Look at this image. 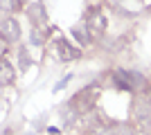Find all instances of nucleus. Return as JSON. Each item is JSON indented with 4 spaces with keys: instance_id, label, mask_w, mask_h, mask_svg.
I'll return each instance as SVG.
<instances>
[{
    "instance_id": "obj_7",
    "label": "nucleus",
    "mask_w": 151,
    "mask_h": 135,
    "mask_svg": "<svg viewBox=\"0 0 151 135\" xmlns=\"http://www.w3.org/2000/svg\"><path fill=\"white\" fill-rule=\"evenodd\" d=\"M72 34H75V36H77V39H79V41H81L83 45L88 43V36H86V29H83V27H79V25H77L75 29H72Z\"/></svg>"
},
{
    "instance_id": "obj_9",
    "label": "nucleus",
    "mask_w": 151,
    "mask_h": 135,
    "mask_svg": "<svg viewBox=\"0 0 151 135\" xmlns=\"http://www.w3.org/2000/svg\"><path fill=\"white\" fill-rule=\"evenodd\" d=\"M70 79H72V74H65V77H63V79H61V81H59V84H57V86H54V92H57V90H61V88H63V86H65V84H68V81H70Z\"/></svg>"
},
{
    "instance_id": "obj_10",
    "label": "nucleus",
    "mask_w": 151,
    "mask_h": 135,
    "mask_svg": "<svg viewBox=\"0 0 151 135\" xmlns=\"http://www.w3.org/2000/svg\"><path fill=\"white\" fill-rule=\"evenodd\" d=\"M140 135H145V133H140Z\"/></svg>"
},
{
    "instance_id": "obj_6",
    "label": "nucleus",
    "mask_w": 151,
    "mask_h": 135,
    "mask_svg": "<svg viewBox=\"0 0 151 135\" xmlns=\"http://www.w3.org/2000/svg\"><path fill=\"white\" fill-rule=\"evenodd\" d=\"M32 43L34 45H43L45 43V32L41 34V27H34V29H32Z\"/></svg>"
},
{
    "instance_id": "obj_1",
    "label": "nucleus",
    "mask_w": 151,
    "mask_h": 135,
    "mask_svg": "<svg viewBox=\"0 0 151 135\" xmlns=\"http://www.w3.org/2000/svg\"><path fill=\"white\" fill-rule=\"evenodd\" d=\"M95 99H97V90L95 88H83L79 95H75V99H72V106H77V104L81 101V106H79V110H86V108H90L95 104Z\"/></svg>"
},
{
    "instance_id": "obj_2",
    "label": "nucleus",
    "mask_w": 151,
    "mask_h": 135,
    "mask_svg": "<svg viewBox=\"0 0 151 135\" xmlns=\"http://www.w3.org/2000/svg\"><path fill=\"white\" fill-rule=\"evenodd\" d=\"M57 54H59V59H61V61H75V59L79 56V50H77V47H72L65 39H59V41H57Z\"/></svg>"
},
{
    "instance_id": "obj_3",
    "label": "nucleus",
    "mask_w": 151,
    "mask_h": 135,
    "mask_svg": "<svg viewBox=\"0 0 151 135\" xmlns=\"http://www.w3.org/2000/svg\"><path fill=\"white\" fill-rule=\"evenodd\" d=\"M14 68H12V63L7 61V59H0V84L2 86H7V84H14Z\"/></svg>"
},
{
    "instance_id": "obj_4",
    "label": "nucleus",
    "mask_w": 151,
    "mask_h": 135,
    "mask_svg": "<svg viewBox=\"0 0 151 135\" xmlns=\"http://www.w3.org/2000/svg\"><path fill=\"white\" fill-rule=\"evenodd\" d=\"M2 36H5L7 41H16L20 36V29H18V23L14 18H7L5 25H2Z\"/></svg>"
},
{
    "instance_id": "obj_5",
    "label": "nucleus",
    "mask_w": 151,
    "mask_h": 135,
    "mask_svg": "<svg viewBox=\"0 0 151 135\" xmlns=\"http://www.w3.org/2000/svg\"><path fill=\"white\" fill-rule=\"evenodd\" d=\"M88 25H90V29H93V34H101L106 29V18L101 16V11H93L90 18H88Z\"/></svg>"
},
{
    "instance_id": "obj_8",
    "label": "nucleus",
    "mask_w": 151,
    "mask_h": 135,
    "mask_svg": "<svg viewBox=\"0 0 151 135\" xmlns=\"http://www.w3.org/2000/svg\"><path fill=\"white\" fill-rule=\"evenodd\" d=\"M7 45H9V41H7L5 36H0V59L5 56V52H7Z\"/></svg>"
}]
</instances>
